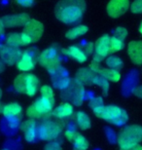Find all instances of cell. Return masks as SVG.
<instances>
[{"label": "cell", "mask_w": 142, "mask_h": 150, "mask_svg": "<svg viewBox=\"0 0 142 150\" xmlns=\"http://www.w3.org/2000/svg\"><path fill=\"white\" fill-rule=\"evenodd\" d=\"M120 150H142V145H140V143L132 146H129V147L126 148H120Z\"/></svg>", "instance_id": "obj_41"}, {"label": "cell", "mask_w": 142, "mask_h": 150, "mask_svg": "<svg viewBox=\"0 0 142 150\" xmlns=\"http://www.w3.org/2000/svg\"><path fill=\"white\" fill-rule=\"evenodd\" d=\"M134 96H136L137 98H142V85H141V86H138V87H136V88L134 89Z\"/></svg>", "instance_id": "obj_40"}, {"label": "cell", "mask_w": 142, "mask_h": 150, "mask_svg": "<svg viewBox=\"0 0 142 150\" xmlns=\"http://www.w3.org/2000/svg\"><path fill=\"white\" fill-rule=\"evenodd\" d=\"M62 120L53 116L52 114L42 120V122L38 125V139L42 140H52L57 139L61 134L63 130Z\"/></svg>", "instance_id": "obj_2"}, {"label": "cell", "mask_w": 142, "mask_h": 150, "mask_svg": "<svg viewBox=\"0 0 142 150\" xmlns=\"http://www.w3.org/2000/svg\"><path fill=\"white\" fill-rule=\"evenodd\" d=\"M73 150H82V149H78V148H75V147H74V149H73Z\"/></svg>", "instance_id": "obj_47"}, {"label": "cell", "mask_w": 142, "mask_h": 150, "mask_svg": "<svg viewBox=\"0 0 142 150\" xmlns=\"http://www.w3.org/2000/svg\"><path fill=\"white\" fill-rule=\"evenodd\" d=\"M88 32V28L86 25H77L75 28L69 29V30L65 33V37L69 39V40H73V39H76L78 37L82 36V35L86 34Z\"/></svg>", "instance_id": "obj_25"}, {"label": "cell", "mask_w": 142, "mask_h": 150, "mask_svg": "<svg viewBox=\"0 0 142 150\" xmlns=\"http://www.w3.org/2000/svg\"><path fill=\"white\" fill-rule=\"evenodd\" d=\"M129 0H110L107 5V14L111 18H119L129 8Z\"/></svg>", "instance_id": "obj_11"}, {"label": "cell", "mask_w": 142, "mask_h": 150, "mask_svg": "<svg viewBox=\"0 0 142 150\" xmlns=\"http://www.w3.org/2000/svg\"><path fill=\"white\" fill-rule=\"evenodd\" d=\"M129 59L134 64H142V41H131L128 46Z\"/></svg>", "instance_id": "obj_16"}, {"label": "cell", "mask_w": 142, "mask_h": 150, "mask_svg": "<svg viewBox=\"0 0 142 150\" xmlns=\"http://www.w3.org/2000/svg\"><path fill=\"white\" fill-rule=\"evenodd\" d=\"M109 46H110V54H113V53L119 52V51L123 50L125 45H124V42L122 40L116 38L115 36H112V37H110Z\"/></svg>", "instance_id": "obj_30"}, {"label": "cell", "mask_w": 142, "mask_h": 150, "mask_svg": "<svg viewBox=\"0 0 142 150\" xmlns=\"http://www.w3.org/2000/svg\"><path fill=\"white\" fill-rule=\"evenodd\" d=\"M38 62L45 67L50 74H53L61 67V59L59 56V50L57 46H52L44 50L37 59Z\"/></svg>", "instance_id": "obj_5"}, {"label": "cell", "mask_w": 142, "mask_h": 150, "mask_svg": "<svg viewBox=\"0 0 142 150\" xmlns=\"http://www.w3.org/2000/svg\"><path fill=\"white\" fill-rule=\"evenodd\" d=\"M106 65L108 68H111V69L120 70L124 67V62L119 57L110 56L106 59Z\"/></svg>", "instance_id": "obj_28"}, {"label": "cell", "mask_w": 142, "mask_h": 150, "mask_svg": "<svg viewBox=\"0 0 142 150\" xmlns=\"http://www.w3.org/2000/svg\"><path fill=\"white\" fill-rule=\"evenodd\" d=\"M3 115L6 119H17L20 120L23 115V108L19 103H11L6 104L3 109Z\"/></svg>", "instance_id": "obj_18"}, {"label": "cell", "mask_w": 142, "mask_h": 150, "mask_svg": "<svg viewBox=\"0 0 142 150\" xmlns=\"http://www.w3.org/2000/svg\"><path fill=\"white\" fill-rule=\"evenodd\" d=\"M139 32H140V34L142 35V23H140V25H139Z\"/></svg>", "instance_id": "obj_45"}, {"label": "cell", "mask_w": 142, "mask_h": 150, "mask_svg": "<svg viewBox=\"0 0 142 150\" xmlns=\"http://www.w3.org/2000/svg\"><path fill=\"white\" fill-rule=\"evenodd\" d=\"M87 7L85 0H60L56 5V18L63 23L72 25L83 19Z\"/></svg>", "instance_id": "obj_1"}, {"label": "cell", "mask_w": 142, "mask_h": 150, "mask_svg": "<svg viewBox=\"0 0 142 150\" xmlns=\"http://www.w3.org/2000/svg\"><path fill=\"white\" fill-rule=\"evenodd\" d=\"M1 20L5 28H16V26L25 25L30 18L28 14L22 13L17 15H7L3 17Z\"/></svg>", "instance_id": "obj_14"}, {"label": "cell", "mask_w": 142, "mask_h": 150, "mask_svg": "<svg viewBox=\"0 0 142 150\" xmlns=\"http://www.w3.org/2000/svg\"><path fill=\"white\" fill-rule=\"evenodd\" d=\"M4 28H5V26H4V25H3L2 20L0 19V35L3 34V32H4Z\"/></svg>", "instance_id": "obj_43"}, {"label": "cell", "mask_w": 142, "mask_h": 150, "mask_svg": "<svg viewBox=\"0 0 142 150\" xmlns=\"http://www.w3.org/2000/svg\"><path fill=\"white\" fill-rule=\"evenodd\" d=\"M62 53L64 54V55L68 56L69 58L73 59L76 62H80V64H83V62H85L87 61L88 56L85 54V52L76 46H69L68 48H66V49H63Z\"/></svg>", "instance_id": "obj_20"}, {"label": "cell", "mask_w": 142, "mask_h": 150, "mask_svg": "<svg viewBox=\"0 0 142 150\" xmlns=\"http://www.w3.org/2000/svg\"><path fill=\"white\" fill-rule=\"evenodd\" d=\"M84 52H85V54L87 56L92 55V54L95 52V45H93V43L87 44L86 47H85V50H84Z\"/></svg>", "instance_id": "obj_39"}, {"label": "cell", "mask_w": 142, "mask_h": 150, "mask_svg": "<svg viewBox=\"0 0 142 150\" xmlns=\"http://www.w3.org/2000/svg\"><path fill=\"white\" fill-rule=\"evenodd\" d=\"M54 105H55V98L50 100V98H45L41 97L37 98L31 105L28 107L26 115L30 119L43 120L52 114Z\"/></svg>", "instance_id": "obj_4"}, {"label": "cell", "mask_w": 142, "mask_h": 150, "mask_svg": "<svg viewBox=\"0 0 142 150\" xmlns=\"http://www.w3.org/2000/svg\"><path fill=\"white\" fill-rule=\"evenodd\" d=\"M74 147L78 149H82V150H87L89 147V142H88L87 139L82 134H77V137L74 139Z\"/></svg>", "instance_id": "obj_31"}, {"label": "cell", "mask_w": 142, "mask_h": 150, "mask_svg": "<svg viewBox=\"0 0 142 150\" xmlns=\"http://www.w3.org/2000/svg\"><path fill=\"white\" fill-rule=\"evenodd\" d=\"M93 84H95V85H97L99 88L102 90V92H103V94L106 96L108 94V91H109V81L106 80L105 78H103L100 75L96 74L95 79H93Z\"/></svg>", "instance_id": "obj_29"}, {"label": "cell", "mask_w": 142, "mask_h": 150, "mask_svg": "<svg viewBox=\"0 0 142 150\" xmlns=\"http://www.w3.org/2000/svg\"><path fill=\"white\" fill-rule=\"evenodd\" d=\"M44 150H61V146L56 140H52L45 145Z\"/></svg>", "instance_id": "obj_37"}, {"label": "cell", "mask_w": 142, "mask_h": 150, "mask_svg": "<svg viewBox=\"0 0 142 150\" xmlns=\"http://www.w3.org/2000/svg\"><path fill=\"white\" fill-rule=\"evenodd\" d=\"M74 112V108L73 105L69 103H64L59 104V106L56 107L55 109L52 111V115L57 117L60 120L66 119L68 117H70Z\"/></svg>", "instance_id": "obj_19"}, {"label": "cell", "mask_w": 142, "mask_h": 150, "mask_svg": "<svg viewBox=\"0 0 142 150\" xmlns=\"http://www.w3.org/2000/svg\"><path fill=\"white\" fill-rule=\"evenodd\" d=\"M137 82V76L136 74L129 73V76L126 78L125 81H124L123 84V94L125 96L129 95L131 93H134V89H135V85H136Z\"/></svg>", "instance_id": "obj_22"}, {"label": "cell", "mask_w": 142, "mask_h": 150, "mask_svg": "<svg viewBox=\"0 0 142 150\" xmlns=\"http://www.w3.org/2000/svg\"><path fill=\"white\" fill-rule=\"evenodd\" d=\"M110 36L107 34L102 35L96 40L95 44V56L93 59L96 62H101L102 59L110 54Z\"/></svg>", "instance_id": "obj_9"}, {"label": "cell", "mask_w": 142, "mask_h": 150, "mask_svg": "<svg viewBox=\"0 0 142 150\" xmlns=\"http://www.w3.org/2000/svg\"><path fill=\"white\" fill-rule=\"evenodd\" d=\"M77 134H78V132L75 130L74 128H72V129H67L65 132H64V137H65V139L69 140V142H74V139H75V137H77Z\"/></svg>", "instance_id": "obj_36"}, {"label": "cell", "mask_w": 142, "mask_h": 150, "mask_svg": "<svg viewBox=\"0 0 142 150\" xmlns=\"http://www.w3.org/2000/svg\"><path fill=\"white\" fill-rule=\"evenodd\" d=\"M39 80L33 74H26L25 77V95L33 97L38 91Z\"/></svg>", "instance_id": "obj_21"}, {"label": "cell", "mask_w": 142, "mask_h": 150, "mask_svg": "<svg viewBox=\"0 0 142 150\" xmlns=\"http://www.w3.org/2000/svg\"><path fill=\"white\" fill-rule=\"evenodd\" d=\"M6 45L13 48H19L23 46V42L22 39V33H11L6 38Z\"/></svg>", "instance_id": "obj_26"}, {"label": "cell", "mask_w": 142, "mask_h": 150, "mask_svg": "<svg viewBox=\"0 0 142 150\" xmlns=\"http://www.w3.org/2000/svg\"><path fill=\"white\" fill-rule=\"evenodd\" d=\"M20 130L23 131L26 142H34L38 139V125L36 120L28 119L23 122L20 125Z\"/></svg>", "instance_id": "obj_13"}, {"label": "cell", "mask_w": 142, "mask_h": 150, "mask_svg": "<svg viewBox=\"0 0 142 150\" xmlns=\"http://www.w3.org/2000/svg\"><path fill=\"white\" fill-rule=\"evenodd\" d=\"M16 1L22 7H30L34 3V0H16Z\"/></svg>", "instance_id": "obj_38"}, {"label": "cell", "mask_w": 142, "mask_h": 150, "mask_svg": "<svg viewBox=\"0 0 142 150\" xmlns=\"http://www.w3.org/2000/svg\"><path fill=\"white\" fill-rule=\"evenodd\" d=\"M103 78L111 82H119L121 79V74L118 70L111 69V68H103L102 67L100 71L97 73Z\"/></svg>", "instance_id": "obj_23"}, {"label": "cell", "mask_w": 142, "mask_h": 150, "mask_svg": "<svg viewBox=\"0 0 142 150\" xmlns=\"http://www.w3.org/2000/svg\"><path fill=\"white\" fill-rule=\"evenodd\" d=\"M61 97L63 100L70 101L74 105L79 106L84 103V100H85V88L82 84L77 82L75 79H71L67 88L61 90Z\"/></svg>", "instance_id": "obj_7"}, {"label": "cell", "mask_w": 142, "mask_h": 150, "mask_svg": "<svg viewBox=\"0 0 142 150\" xmlns=\"http://www.w3.org/2000/svg\"><path fill=\"white\" fill-rule=\"evenodd\" d=\"M93 113L96 117L103 119L108 123L116 126H124L128 122L129 116L125 109L117 105H102L93 109Z\"/></svg>", "instance_id": "obj_3"}, {"label": "cell", "mask_w": 142, "mask_h": 150, "mask_svg": "<svg viewBox=\"0 0 142 150\" xmlns=\"http://www.w3.org/2000/svg\"><path fill=\"white\" fill-rule=\"evenodd\" d=\"M142 142V127L131 125L126 127L117 137V142L120 148H126L138 144Z\"/></svg>", "instance_id": "obj_6"}, {"label": "cell", "mask_w": 142, "mask_h": 150, "mask_svg": "<svg viewBox=\"0 0 142 150\" xmlns=\"http://www.w3.org/2000/svg\"><path fill=\"white\" fill-rule=\"evenodd\" d=\"M96 73H95L90 68H80L79 70H77L76 74H75L74 79L79 82L82 85H90L93 82Z\"/></svg>", "instance_id": "obj_17"}, {"label": "cell", "mask_w": 142, "mask_h": 150, "mask_svg": "<svg viewBox=\"0 0 142 150\" xmlns=\"http://www.w3.org/2000/svg\"><path fill=\"white\" fill-rule=\"evenodd\" d=\"M1 98H2V91H1V89H0V100H1Z\"/></svg>", "instance_id": "obj_46"}, {"label": "cell", "mask_w": 142, "mask_h": 150, "mask_svg": "<svg viewBox=\"0 0 142 150\" xmlns=\"http://www.w3.org/2000/svg\"><path fill=\"white\" fill-rule=\"evenodd\" d=\"M4 69H5V64H4V62L0 59V73H2L3 71H4Z\"/></svg>", "instance_id": "obj_42"}, {"label": "cell", "mask_w": 142, "mask_h": 150, "mask_svg": "<svg viewBox=\"0 0 142 150\" xmlns=\"http://www.w3.org/2000/svg\"><path fill=\"white\" fill-rule=\"evenodd\" d=\"M114 36L124 41L126 38V36H128V30L125 28H123V26H118L114 30Z\"/></svg>", "instance_id": "obj_33"}, {"label": "cell", "mask_w": 142, "mask_h": 150, "mask_svg": "<svg viewBox=\"0 0 142 150\" xmlns=\"http://www.w3.org/2000/svg\"><path fill=\"white\" fill-rule=\"evenodd\" d=\"M23 55V51L18 48L10 47L8 45L0 44V59L4 62V64L8 65L17 64L20 57Z\"/></svg>", "instance_id": "obj_8"}, {"label": "cell", "mask_w": 142, "mask_h": 150, "mask_svg": "<svg viewBox=\"0 0 142 150\" xmlns=\"http://www.w3.org/2000/svg\"><path fill=\"white\" fill-rule=\"evenodd\" d=\"M51 75H52V82L54 87H56L57 89H59L60 91L67 88L69 83H70L71 79L68 76L67 70L63 67H60L59 70Z\"/></svg>", "instance_id": "obj_15"}, {"label": "cell", "mask_w": 142, "mask_h": 150, "mask_svg": "<svg viewBox=\"0 0 142 150\" xmlns=\"http://www.w3.org/2000/svg\"><path fill=\"white\" fill-rule=\"evenodd\" d=\"M25 73H22L15 78L14 88L20 94H25Z\"/></svg>", "instance_id": "obj_27"}, {"label": "cell", "mask_w": 142, "mask_h": 150, "mask_svg": "<svg viewBox=\"0 0 142 150\" xmlns=\"http://www.w3.org/2000/svg\"><path fill=\"white\" fill-rule=\"evenodd\" d=\"M25 33L29 36L32 42H37L40 40V38L43 35L44 32V25L43 23H40L37 20H29L28 23H25L23 31Z\"/></svg>", "instance_id": "obj_10"}, {"label": "cell", "mask_w": 142, "mask_h": 150, "mask_svg": "<svg viewBox=\"0 0 142 150\" xmlns=\"http://www.w3.org/2000/svg\"><path fill=\"white\" fill-rule=\"evenodd\" d=\"M4 104L2 103H0V113H3V109H4Z\"/></svg>", "instance_id": "obj_44"}, {"label": "cell", "mask_w": 142, "mask_h": 150, "mask_svg": "<svg viewBox=\"0 0 142 150\" xmlns=\"http://www.w3.org/2000/svg\"><path fill=\"white\" fill-rule=\"evenodd\" d=\"M102 105H104V104H103V100H102V98H100V97L93 98L92 100H90V103H89V106L93 110L95 109V108H97V107H100Z\"/></svg>", "instance_id": "obj_34"}, {"label": "cell", "mask_w": 142, "mask_h": 150, "mask_svg": "<svg viewBox=\"0 0 142 150\" xmlns=\"http://www.w3.org/2000/svg\"><path fill=\"white\" fill-rule=\"evenodd\" d=\"M129 7H131V11L132 13L134 14L142 13V0H134Z\"/></svg>", "instance_id": "obj_35"}, {"label": "cell", "mask_w": 142, "mask_h": 150, "mask_svg": "<svg viewBox=\"0 0 142 150\" xmlns=\"http://www.w3.org/2000/svg\"><path fill=\"white\" fill-rule=\"evenodd\" d=\"M75 120H76V124L81 130H88L90 128V117L87 115V113L84 111H78L75 116Z\"/></svg>", "instance_id": "obj_24"}, {"label": "cell", "mask_w": 142, "mask_h": 150, "mask_svg": "<svg viewBox=\"0 0 142 150\" xmlns=\"http://www.w3.org/2000/svg\"><path fill=\"white\" fill-rule=\"evenodd\" d=\"M40 93H41V97L45 98H50L52 100L54 98V91L50 86L44 85L40 88Z\"/></svg>", "instance_id": "obj_32"}, {"label": "cell", "mask_w": 142, "mask_h": 150, "mask_svg": "<svg viewBox=\"0 0 142 150\" xmlns=\"http://www.w3.org/2000/svg\"><path fill=\"white\" fill-rule=\"evenodd\" d=\"M35 49H29L23 52V55L17 62V67L19 70L22 71H29L33 69L35 65V61L38 58H36L37 53L34 52Z\"/></svg>", "instance_id": "obj_12"}, {"label": "cell", "mask_w": 142, "mask_h": 150, "mask_svg": "<svg viewBox=\"0 0 142 150\" xmlns=\"http://www.w3.org/2000/svg\"><path fill=\"white\" fill-rule=\"evenodd\" d=\"M2 150H9V149H6V148H5V149H2Z\"/></svg>", "instance_id": "obj_48"}]
</instances>
